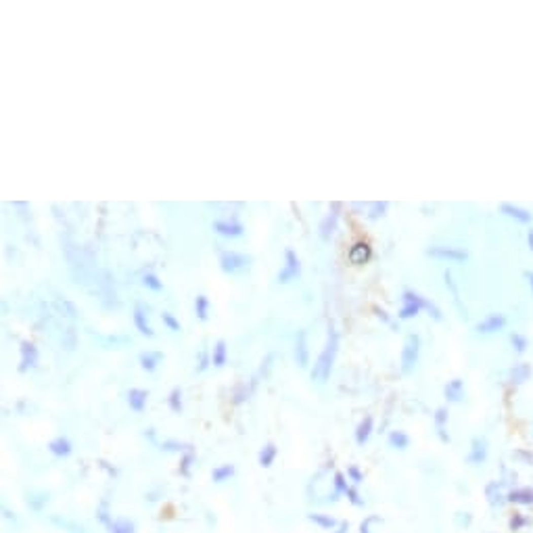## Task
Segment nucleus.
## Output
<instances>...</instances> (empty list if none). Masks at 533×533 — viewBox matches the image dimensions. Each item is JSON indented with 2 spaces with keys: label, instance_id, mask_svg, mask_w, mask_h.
<instances>
[{
  "label": "nucleus",
  "instance_id": "1",
  "mask_svg": "<svg viewBox=\"0 0 533 533\" xmlns=\"http://www.w3.org/2000/svg\"><path fill=\"white\" fill-rule=\"evenodd\" d=\"M337 351H339V333H337V329H335V324L329 322V331H326L324 347H322L318 360L314 362V368L309 370V376H312V381H314V383L324 385L326 381L331 379V372H333V364H335Z\"/></svg>",
  "mask_w": 533,
  "mask_h": 533
},
{
  "label": "nucleus",
  "instance_id": "2",
  "mask_svg": "<svg viewBox=\"0 0 533 533\" xmlns=\"http://www.w3.org/2000/svg\"><path fill=\"white\" fill-rule=\"evenodd\" d=\"M251 264V257L245 253H236V251H224L220 255V268L226 274H238L247 270Z\"/></svg>",
  "mask_w": 533,
  "mask_h": 533
},
{
  "label": "nucleus",
  "instance_id": "3",
  "mask_svg": "<svg viewBox=\"0 0 533 533\" xmlns=\"http://www.w3.org/2000/svg\"><path fill=\"white\" fill-rule=\"evenodd\" d=\"M299 274H301V264H299V257L295 253V249H287L285 251V266L280 268V272L276 274V280L280 285H289L291 280H295L299 278Z\"/></svg>",
  "mask_w": 533,
  "mask_h": 533
},
{
  "label": "nucleus",
  "instance_id": "4",
  "mask_svg": "<svg viewBox=\"0 0 533 533\" xmlns=\"http://www.w3.org/2000/svg\"><path fill=\"white\" fill-rule=\"evenodd\" d=\"M19 372H27V370H31V368H36L38 366V360H40V353H38V347L33 345L31 341H27V339H23L21 343H19Z\"/></svg>",
  "mask_w": 533,
  "mask_h": 533
},
{
  "label": "nucleus",
  "instance_id": "5",
  "mask_svg": "<svg viewBox=\"0 0 533 533\" xmlns=\"http://www.w3.org/2000/svg\"><path fill=\"white\" fill-rule=\"evenodd\" d=\"M339 211H341V203H331L329 214H326V216L322 218L320 226H318V234H320L322 240H329V238L335 234L337 224H339V216H341Z\"/></svg>",
  "mask_w": 533,
  "mask_h": 533
},
{
  "label": "nucleus",
  "instance_id": "6",
  "mask_svg": "<svg viewBox=\"0 0 533 533\" xmlns=\"http://www.w3.org/2000/svg\"><path fill=\"white\" fill-rule=\"evenodd\" d=\"M211 228H214V232H218L224 238H240L245 234V226L236 220H216L211 224Z\"/></svg>",
  "mask_w": 533,
  "mask_h": 533
},
{
  "label": "nucleus",
  "instance_id": "7",
  "mask_svg": "<svg viewBox=\"0 0 533 533\" xmlns=\"http://www.w3.org/2000/svg\"><path fill=\"white\" fill-rule=\"evenodd\" d=\"M370 257H372V247H370V243H366V240H356V243L349 247V251H347V260L353 266L368 264Z\"/></svg>",
  "mask_w": 533,
  "mask_h": 533
},
{
  "label": "nucleus",
  "instance_id": "8",
  "mask_svg": "<svg viewBox=\"0 0 533 533\" xmlns=\"http://www.w3.org/2000/svg\"><path fill=\"white\" fill-rule=\"evenodd\" d=\"M295 362L299 368H307L309 364V349H307V333L299 331L295 335Z\"/></svg>",
  "mask_w": 533,
  "mask_h": 533
},
{
  "label": "nucleus",
  "instance_id": "9",
  "mask_svg": "<svg viewBox=\"0 0 533 533\" xmlns=\"http://www.w3.org/2000/svg\"><path fill=\"white\" fill-rule=\"evenodd\" d=\"M126 400H128L130 410H134V412H143V410L147 408V402H149V391L138 389V387H132V389L126 393Z\"/></svg>",
  "mask_w": 533,
  "mask_h": 533
},
{
  "label": "nucleus",
  "instance_id": "10",
  "mask_svg": "<svg viewBox=\"0 0 533 533\" xmlns=\"http://www.w3.org/2000/svg\"><path fill=\"white\" fill-rule=\"evenodd\" d=\"M48 452L53 454V456H57V458H67V456L74 452V445H72V441L67 439V437L59 435V437H55L53 441H48Z\"/></svg>",
  "mask_w": 533,
  "mask_h": 533
},
{
  "label": "nucleus",
  "instance_id": "11",
  "mask_svg": "<svg viewBox=\"0 0 533 533\" xmlns=\"http://www.w3.org/2000/svg\"><path fill=\"white\" fill-rule=\"evenodd\" d=\"M134 326H136V331H138L140 335H145V337H149V339L155 337V331H153V326H151V322H149V318H147V312H145L140 305L134 307Z\"/></svg>",
  "mask_w": 533,
  "mask_h": 533
},
{
  "label": "nucleus",
  "instance_id": "12",
  "mask_svg": "<svg viewBox=\"0 0 533 533\" xmlns=\"http://www.w3.org/2000/svg\"><path fill=\"white\" fill-rule=\"evenodd\" d=\"M307 521L309 523H314L316 527L324 529V531H335L339 527L337 519H333L331 514H324V512H309L307 514Z\"/></svg>",
  "mask_w": 533,
  "mask_h": 533
},
{
  "label": "nucleus",
  "instance_id": "13",
  "mask_svg": "<svg viewBox=\"0 0 533 533\" xmlns=\"http://www.w3.org/2000/svg\"><path fill=\"white\" fill-rule=\"evenodd\" d=\"M161 360H163V353L161 351H143L138 356V362H140V368L145 372H155L157 370V366L161 364Z\"/></svg>",
  "mask_w": 533,
  "mask_h": 533
},
{
  "label": "nucleus",
  "instance_id": "14",
  "mask_svg": "<svg viewBox=\"0 0 533 533\" xmlns=\"http://www.w3.org/2000/svg\"><path fill=\"white\" fill-rule=\"evenodd\" d=\"M48 521L53 523L55 527L67 531V533H88L84 525H80V523H76V521H69V519H63V517H59V514H50Z\"/></svg>",
  "mask_w": 533,
  "mask_h": 533
},
{
  "label": "nucleus",
  "instance_id": "15",
  "mask_svg": "<svg viewBox=\"0 0 533 533\" xmlns=\"http://www.w3.org/2000/svg\"><path fill=\"white\" fill-rule=\"evenodd\" d=\"M48 500H50L48 491H29L25 502H27V506H29L31 512H42V510L46 508Z\"/></svg>",
  "mask_w": 533,
  "mask_h": 533
},
{
  "label": "nucleus",
  "instance_id": "16",
  "mask_svg": "<svg viewBox=\"0 0 533 533\" xmlns=\"http://www.w3.org/2000/svg\"><path fill=\"white\" fill-rule=\"evenodd\" d=\"M226 360H228V345H226V341L224 339H220L214 343V349H211V364L216 368H222L226 364Z\"/></svg>",
  "mask_w": 533,
  "mask_h": 533
},
{
  "label": "nucleus",
  "instance_id": "17",
  "mask_svg": "<svg viewBox=\"0 0 533 533\" xmlns=\"http://www.w3.org/2000/svg\"><path fill=\"white\" fill-rule=\"evenodd\" d=\"M416 351H418V339H416V337H410L408 345H406V349H404V356H402V360H404V370H410L412 364L416 362Z\"/></svg>",
  "mask_w": 533,
  "mask_h": 533
},
{
  "label": "nucleus",
  "instance_id": "18",
  "mask_svg": "<svg viewBox=\"0 0 533 533\" xmlns=\"http://www.w3.org/2000/svg\"><path fill=\"white\" fill-rule=\"evenodd\" d=\"M370 433H372V418H370V416H364L362 420H360L358 429H356V443H358V445H364V443L368 441Z\"/></svg>",
  "mask_w": 533,
  "mask_h": 533
},
{
  "label": "nucleus",
  "instance_id": "19",
  "mask_svg": "<svg viewBox=\"0 0 533 533\" xmlns=\"http://www.w3.org/2000/svg\"><path fill=\"white\" fill-rule=\"evenodd\" d=\"M276 456H278V448L274 443H266L264 448L260 450V456H257V460H260V464L264 469H268V467H272L274 464V460H276Z\"/></svg>",
  "mask_w": 533,
  "mask_h": 533
},
{
  "label": "nucleus",
  "instance_id": "20",
  "mask_svg": "<svg viewBox=\"0 0 533 533\" xmlns=\"http://www.w3.org/2000/svg\"><path fill=\"white\" fill-rule=\"evenodd\" d=\"M234 477V464H220L211 471V479L214 483H224V481H230Z\"/></svg>",
  "mask_w": 533,
  "mask_h": 533
},
{
  "label": "nucleus",
  "instance_id": "21",
  "mask_svg": "<svg viewBox=\"0 0 533 533\" xmlns=\"http://www.w3.org/2000/svg\"><path fill=\"white\" fill-rule=\"evenodd\" d=\"M195 316L201 322H205L209 318V297L207 295H197L195 297Z\"/></svg>",
  "mask_w": 533,
  "mask_h": 533
},
{
  "label": "nucleus",
  "instance_id": "22",
  "mask_svg": "<svg viewBox=\"0 0 533 533\" xmlns=\"http://www.w3.org/2000/svg\"><path fill=\"white\" fill-rule=\"evenodd\" d=\"M333 485H335V491L329 495V500H331V502H337V500H339V495H341V493H345V489L349 487L347 477L343 475V473H335V477H333Z\"/></svg>",
  "mask_w": 533,
  "mask_h": 533
},
{
  "label": "nucleus",
  "instance_id": "23",
  "mask_svg": "<svg viewBox=\"0 0 533 533\" xmlns=\"http://www.w3.org/2000/svg\"><path fill=\"white\" fill-rule=\"evenodd\" d=\"M255 387H257V379H253L251 383H249V387H247V383L245 385H238L236 387V391H234V404H243L245 400H249L251 395H253V391H255Z\"/></svg>",
  "mask_w": 533,
  "mask_h": 533
},
{
  "label": "nucleus",
  "instance_id": "24",
  "mask_svg": "<svg viewBox=\"0 0 533 533\" xmlns=\"http://www.w3.org/2000/svg\"><path fill=\"white\" fill-rule=\"evenodd\" d=\"M107 529L109 533H136V525L128 519H113Z\"/></svg>",
  "mask_w": 533,
  "mask_h": 533
},
{
  "label": "nucleus",
  "instance_id": "25",
  "mask_svg": "<svg viewBox=\"0 0 533 533\" xmlns=\"http://www.w3.org/2000/svg\"><path fill=\"white\" fill-rule=\"evenodd\" d=\"M143 287L149 289V291H155V293H159V291H163V280L155 272H145L143 274Z\"/></svg>",
  "mask_w": 533,
  "mask_h": 533
},
{
  "label": "nucleus",
  "instance_id": "26",
  "mask_svg": "<svg viewBox=\"0 0 533 533\" xmlns=\"http://www.w3.org/2000/svg\"><path fill=\"white\" fill-rule=\"evenodd\" d=\"M193 462H195V452H193V448H191V450H186V452L180 456V467H178V471H180L182 477H191Z\"/></svg>",
  "mask_w": 533,
  "mask_h": 533
},
{
  "label": "nucleus",
  "instance_id": "27",
  "mask_svg": "<svg viewBox=\"0 0 533 533\" xmlns=\"http://www.w3.org/2000/svg\"><path fill=\"white\" fill-rule=\"evenodd\" d=\"M167 406L171 412H176V414H180L182 412V389L180 387H174L169 391L167 395Z\"/></svg>",
  "mask_w": 533,
  "mask_h": 533
},
{
  "label": "nucleus",
  "instance_id": "28",
  "mask_svg": "<svg viewBox=\"0 0 533 533\" xmlns=\"http://www.w3.org/2000/svg\"><path fill=\"white\" fill-rule=\"evenodd\" d=\"M96 519H98V523H102L105 527L111 525L113 517H111V510H109V500H102V502L96 506Z\"/></svg>",
  "mask_w": 533,
  "mask_h": 533
},
{
  "label": "nucleus",
  "instance_id": "29",
  "mask_svg": "<svg viewBox=\"0 0 533 533\" xmlns=\"http://www.w3.org/2000/svg\"><path fill=\"white\" fill-rule=\"evenodd\" d=\"M159 450H163V452H180V454H184L186 450H191V445L180 443V441H176V439H165V441L159 443Z\"/></svg>",
  "mask_w": 533,
  "mask_h": 533
},
{
  "label": "nucleus",
  "instance_id": "30",
  "mask_svg": "<svg viewBox=\"0 0 533 533\" xmlns=\"http://www.w3.org/2000/svg\"><path fill=\"white\" fill-rule=\"evenodd\" d=\"M161 320H163V324L167 326L171 333H180V331H182L180 320H178L174 314H171V312H163V314H161Z\"/></svg>",
  "mask_w": 533,
  "mask_h": 533
},
{
  "label": "nucleus",
  "instance_id": "31",
  "mask_svg": "<svg viewBox=\"0 0 533 533\" xmlns=\"http://www.w3.org/2000/svg\"><path fill=\"white\" fill-rule=\"evenodd\" d=\"M209 364H211V353H207V349H201V351H199V358H197L195 370H197V372H205V370L209 368Z\"/></svg>",
  "mask_w": 533,
  "mask_h": 533
},
{
  "label": "nucleus",
  "instance_id": "32",
  "mask_svg": "<svg viewBox=\"0 0 533 533\" xmlns=\"http://www.w3.org/2000/svg\"><path fill=\"white\" fill-rule=\"evenodd\" d=\"M389 443L393 445V448H406V445H408V437H406L404 433H400V431H393V433L389 435Z\"/></svg>",
  "mask_w": 533,
  "mask_h": 533
},
{
  "label": "nucleus",
  "instance_id": "33",
  "mask_svg": "<svg viewBox=\"0 0 533 533\" xmlns=\"http://www.w3.org/2000/svg\"><path fill=\"white\" fill-rule=\"evenodd\" d=\"M345 477H347V479L351 481L353 485H360V483H362V481H364V475L360 473V469H358V467H349V469H347V475H345Z\"/></svg>",
  "mask_w": 533,
  "mask_h": 533
},
{
  "label": "nucleus",
  "instance_id": "34",
  "mask_svg": "<svg viewBox=\"0 0 533 533\" xmlns=\"http://www.w3.org/2000/svg\"><path fill=\"white\" fill-rule=\"evenodd\" d=\"M343 495H347V500H349L353 506H362V498H360V493H358V489H356L353 485H349Z\"/></svg>",
  "mask_w": 533,
  "mask_h": 533
},
{
  "label": "nucleus",
  "instance_id": "35",
  "mask_svg": "<svg viewBox=\"0 0 533 533\" xmlns=\"http://www.w3.org/2000/svg\"><path fill=\"white\" fill-rule=\"evenodd\" d=\"M385 209H387V203H374L372 207H370V211H368V218H370V220H376L379 216H383Z\"/></svg>",
  "mask_w": 533,
  "mask_h": 533
},
{
  "label": "nucleus",
  "instance_id": "36",
  "mask_svg": "<svg viewBox=\"0 0 533 533\" xmlns=\"http://www.w3.org/2000/svg\"><path fill=\"white\" fill-rule=\"evenodd\" d=\"M416 312H418V305H414V303L410 301V303L402 309V312H400V316H402V318H410V316H414Z\"/></svg>",
  "mask_w": 533,
  "mask_h": 533
},
{
  "label": "nucleus",
  "instance_id": "37",
  "mask_svg": "<svg viewBox=\"0 0 533 533\" xmlns=\"http://www.w3.org/2000/svg\"><path fill=\"white\" fill-rule=\"evenodd\" d=\"M374 521H379V519H376V517H368L362 525H360V533H370V525H372Z\"/></svg>",
  "mask_w": 533,
  "mask_h": 533
},
{
  "label": "nucleus",
  "instance_id": "38",
  "mask_svg": "<svg viewBox=\"0 0 533 533\" xmlns=\"http://www.w3.org/2000/svg\"><path fill=\"white\" fill-rule=\"evenodd\" d=\"M347 531H349V525L343 521V523H339V527H337L335 531H331V533H347Z\"/></svg>",
  "mask_w": 533,
  "mask_h": 533
},
{
  "label": "nucleus",
  "instance_id": "39",
  "mask_svg": "<svg viewBox=\"0 0 533 533\" xmlns=\"http://www.w3.org/2000/svg\"><path fill=\"white\" fill-rule=\"evenodd\" d=\"M3 514H5V519H9V521H11V519H13V521H17V519H15V512H11L7 506L3 508Z\"/></svg>",
  "mask_w": 533,
  "mask_h": 533
},
{
  "label": "nucleus",
  "instance_id": "40",
  "mask_svg": "<svg viewBox=\"0 0 533 533\" xmlns=\"http://www.w3.org/2000/svg\"><path fill=\"white\" fill-rule=\"evenodd\" d=\"M374 312H376V316H379V318H381V320H385V322H387V320H389V318H387V314H385V312H383V309H381V307H374Z\"/></svg>",
  "mask_w": 533,
  "mask_h": 533
}]
</instances>
